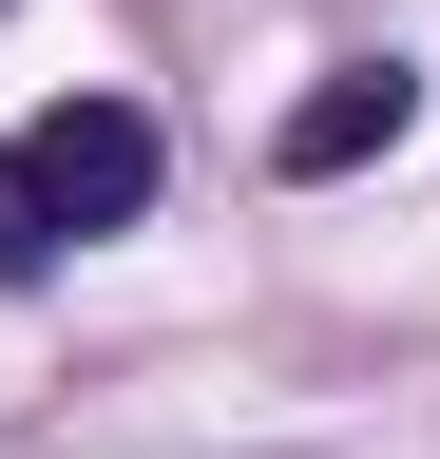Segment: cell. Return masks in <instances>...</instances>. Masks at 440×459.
<instances>
[{
    "label": "cell",
    "mask_w": 440,
    "mask_h": 459,
    "mask_svg": "<svg viewBox=\"0 0 440 459\" xmlns=\"http://www.w3.org/2000/svg\"><path fill=\"white\" fill-rule=\"evenodd\" d=\"M20 172H39V211H58V249H96V230L153 211V115H134V96H58V115L20 134Z\"/></svg>",
    "instance_id": "6da1fadb"
},
{
    "label": "cell",
    "mask_w": 440,
    "mask_h": 459,
    "mask_svg": "<svg viewBox=\"0 0 440 459\" xmlns=\"http://www.w3.org/2000/svg\"><path fill=\"white\" fill-rule=\"evenodd\" d=\"M402 134H421V57H325V77L288 96V134H268V153L325 192V172H364V153H402Z\"/></svg>",
    "instance_id": "7a4b0ae2"
},
{
    "label": "cell",
    "mask_w": 440,
    "mask_h": 459,
    "mask_svg": "<svg viewBox=\"0 0 440 459\" xmlns=\"http://www.w3.org/2000/svg\"><path fill=\"white\" fill-rule=\"evenodd\" d=\"M58 268V211H39V172H20V134H0V287H39Z\"/></svg>",
    "instance_id": "3957f363"
}]
</instances>
